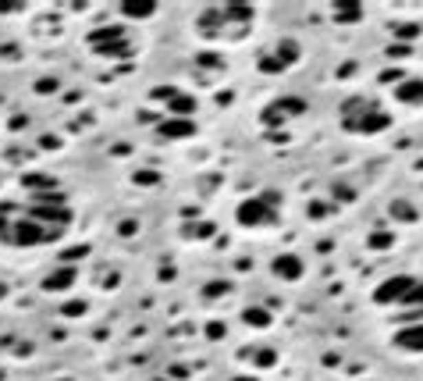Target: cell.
<instances>
[{
	"mask_svg": "<svg viewBox=\"0 0 423 381\" xmlns=\"http://www.w3.org/2000/svg\"><path fill=\"white\" fill-rule=\"evenodd\" d=\"M306 111V103L303 100H295V96H285V100H274L270 107H263V125H285L292 121V114H303Z\"/></svg>",
	"mask_w": 423,
	"mask_h": 381,
	"instance_id": "5b68a950",
	"label": "cell"
},
{
	"mask_svg": "<svg viewBox=\"0 0 423 381\" xmlns=\"http://www.w3.org/2000/svg\"><path fill=\"white\" fill-rule=\"evenodd\" d=\"M72 282H75V267H65V271L50 274V278H47V289H65V285H72Z\"/></svg>",
	"mask_w": 423,
	"mask_h": 381,
	"instance_id": "9c48e42d",
	"label": "cell"
},
{
	"mask_svg": "<svg viewBox=\"0 0 423 381\" xmlns=\"http://www.w3.org/2000/svg\"><path fill=\"white\" fill-rule=\"evenodd\" d=\"M193 129H196L193 121H167V125H160V132H164V136H188Z\"/></svg>",
	"mask_w": 423,
	"mask_h": 381,
	"instance_id": "30bf717a",
	"label": "cell"
},
{
	"mask_svg": "<svg viewBox=\"0 0 423 381\" xmlns=\"http://www.w3.org/2000/svg\"><path fill=\"white\" fill-rule=\"evenodd\" d=\"M391 342L406 353H423V321H409L402 331H395Z\"/></svg>",
	"mask_w": 423,
	"mask_h": 381,
	"instance_id": "8992f818",
	"label": "cell"
},
{
	"mask_svg": "<svg viewBox=\"0 0 423 381\" xmlns=\"http://www.w3.org/2000/svg\"><path fill=\"white\" fill-rule=\"evenodd\" d=\"M303 260L299 257H292V253H285V257H278L274 260V274H278V278H285V282H295V278H303Z\"/></svg>",
	"mask_w": 423,
	"mask_h": 381,
	"instance_id": "ba28073f",
	"label": "cell"
},
{
	"mask_svg": "<svg viewBox=\"0 0 423 381\" xmlns=\"http://www.w3.org/2000/svg\"><path fill=\"white\" fill-rule=\"evenodd\" d=\"M391 96L406 107H423V79H406L402 86L391 90Z\"/></svg>",
	"mask_w": 423,
	"mask_h": 381,
	"instance_id": "52a82bcc",
	"label": "cell"
},
{
	"mask_svg": "<svg viewBox=\"0 0 423 381\" xmlns=\"http://www.w3.org/2000/svg\"><path fill=\"white\" fill-rule=\"evenodd\" d=\"M246 321H249V325H257V328H267V325H270V317H267V310H246Z\"/></svg>",
	"mask_w": 423,
	"mask_h": 381,
	"instance_id": "7c38bea8",
	"label": "cell"
},
{
	"mask_svg": "<svg viewBox=\"0 0 423 381\" xmlns=\"http://www.w3.org/2000/svg\"><path fill=\"white\" fill-rule=\"evenodd\" d=\"M153 11H157L153 4H139V8H135V4H124V8H121V14H129V18H150Z\"/></svg>",
	"mask_w": 423,
	"mask_h": 381,
	"instance_id": "8fae6325",
	"label": "cell"
},
{
	"mask_svg": "<svg viewBox=\"0 0 423 381\" xmlns=\"http://www.w3.org/2000/svg\"><path fill=\"white\" fill-rule=\"evenodd\" d=\"M61 381H72V378H61Z\"/></svg>",
	"mask_w": 423,
	"mask_h": 381,
	"instance_id": "4fadbf2b",
	"label": "cell"
},
{
	"mask_svg": "<svg viewBox=\"0 0 423 381\" xmlns=\"http://www.w3.org/2000/svg\"><path fill=\"white\" fill-rule=\"evenodd\" d=\"M295 61H299V43L295 39H285V43H278L270 54H263V61H260V72H281V68H292Z\"/></svg>",
	"mask_w": 423,
	"mask_h": 381,
	"instance_id": "277c9868",
	"label": "cell"
},
{
	"mask_svg": "<svg viewBox=\"0 0 423 381\" xmlns=\"http://www.w3.org/2000/svg\"><path fill=\"white\" fill-rule=\"evenodd\" d=\"M338 121H342V129L352 136H380V132L391 129V114L380 107L373 96H363V93H356L342 103Z\"/></svg>",
	"mask_w": 423,
	"mask_h": 381,
	"instance_id": "6da1fadb",
	"label": "cell"
},
{
	"mask_svg": "<svg viewBox=\"0 0 423 381\" xmlns=\"http://www.w3.org/2000/svg\"><path fill=\"white\" fill-rule=\"evenodd\" d=\"M416 278L413 274H395V278H384L377 289H373V303L380 307H391V303H406L409 292H413Z\"/></svg>",
	"mask_w": 423,
	"mask_h": 381,
	"instance_id": "3957f363",
	"label": "cell"
},
{
	"mask_svg": "<svg viewBox=\"0 0 423 381\" xmlns=\"http://www.w3.org/2000/svg\"><path fill=\"white\" fill-rule=\"evenodd\" d=\"M235 218H239V225H246V228H263V225H274V221H278V196H274V193L249 196V200H242V203H239Z\"/></svg>",
	"mask_w": 423,
	"mask_h": 381,
	"instance_id": "7a4b0ae2",
	"label": "cell"
}]
</instances>
